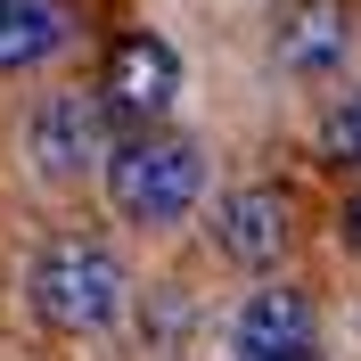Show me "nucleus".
Masks as SVG:
<instances>
[{
    "mask_svg": "<svg viewBox=\"0 0 361 361\" xmlns=\"http://www.w3.org/2000/svg\"><path fill=\"white\" fill-rule=\"evenodd\" d=\"M33 312L49 329H66V337H90V329H107L123 312V263L107 247H90V238H58V247L33 263Z\"/></svg>",
    "mask_w": 361,
    "mask_h": 361,
    "instance_id": "f03ea898",
    "label": "nucleus"
},
{
    "mask_svg": "<svg viewBox=\"0 0 361 361\" xmlns=\"http://www.w3.org/2000/svg\"><path fill=\"white\" fill-rule=\"evenodd\" d=\"M263 361H320V353H312V345H295V353H263Z\"/></svg>",
    "mask_w": 361,
    "mask_h": 361,
    "instance_id": "9b49d317",
    "label": "nucleus"
},
{
    "mask_svg": "<svg viewBox=\"0 0 361 361\" xmlns=\"http://www.w3.org/2000/svg\"><path fill=\"white\" fill-rule=\"evenodd\" d=\"M205 189V157L189 148L180 132H132L123 148H107V197L115 214H132V222H180Z\"/></svg>",
    "mask_w": 361,
    "mask_h": 361,
    "instance_id": "f257e3e1",
    "label": "nucleus"
},
{
    "mask_svg": "<svg viewBox=\"0 0 361 361\" xmlns=\"http://www.w3.org/2000/svg\"><path fill=\"white\" fill-rule=\"evenodd\" d=\"M173 99H180L173 42H157V33H123V42L107 49V66H99V107H107V123L148 132V123H164Z\"/></svg>",
    "mask_w": 361,
    "mask_h": 361,
    "instance_id": "7ed1b4c3",
    "label": "nucleus"
},
{
    "mask_svg": "<svg viewBox=\"0 0 361 361\" xmlns=\"http://www.w3.org/2000/svg\"><path fill=\"white\" fill-rule=\"evenodd\" d=\"M33 164L49 180H74L90 164H107V107H99V90H58L33 115Z\"/></svg>",
    "mask_w": 361,
    "mask_h": 361,
    "instance_id": "20e7f679",
    "label": "nucleus"
},
{
    "mask_svg": "<svg viewBox=\"0 0 361 361\" xmlns=\"http://www.w3.org/2000/svg\"><path fill=\"white\" fill-rule=\"evenodd\" d=\"M214 238H222L230 263L271 271L279 255H288V238H295V214H288L279 189H230V197L214 205Z\"/></svg>",
    "mask_w": 361,
    "mask_h": 361,
    "instance_id": "39448f33",
    "label": "nucleus"
},
{
    "mask_svg": "<svg viewBox=\"0 0 361 361\" xmlns=\"http://www.w3.org/2000/svg\"><path fill=\"white\" fill-rule=\"evenodd\" d=\"M230 337H238V361H263V353H295V345H312V295H295V288H255Z\"/></svg>",
    "mask_w": 361,
    "mask_h": 361,
    "instance_id": "423d86ee",
    "label": "nucleus"
},
{
    "mask_svg": "<svg viewBox=\"0 0 361 361\" xmlns=\"http://www.w3.org/2000/svg\"><path fill=\"white\" fill-rule=\"evenodd\" d=\"M345 42H353V17H345V0H304L288 25V42H279V58H288L295 74H329L345 58Z\"/></svg>",
    "mask_w": 361,
    "mask_h": 361,
    "instance_id": "6e6552de",
    "label": "nucleus"
},
{
    "mask_svg": "<svg viewBox=\"0 0 361 361\" xmlns=\"http://www.w3.org/2000/svg\"><path fill=\"white\" fill-rule=\"evenodd\" d=\"M345 238H353V247H361V189H353V197H345Z\"/></svg>",
    "mask_w": 361,
    "mask_h": 361,
    "instance_id": "9d476101",
    "label": "nucleus"
},
{
    "mask_svg": "<svg viewBox=\"0 0 361 361\" xmlns=\"http://www.w3.org/2000/svg\"><path fill=\"white\" fill-rule=\"evenodd\" d=\"M320 148H329V164H361V90L320 123Z\"/></svg>",
    "mask_w": 361,
    "mask_h": 361,
    "instance_id": "1a4fd4ad",
    "label": "nucleus"
},
{
    "mask_svg": "<svg viewBox=\"0 0 361 361\" xmlns=\"http://www.w3.org/2000/svg\"><path fill=\"white\" fill-rule=\"evenodd\" d=\"M66 42H74V8L66 0H0V74L42 66Z\"/></svg>",
    "mask_w": 361,
    "mask_h": 361,
    "instance_id": "0eeeda50",
    "label": "nucleus"
}]
</instances>
